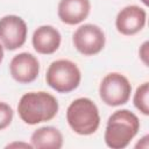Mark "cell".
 <instances>
[{"mask_svg": "<svg viewBox=\"0 0 149 149\" xmlns=\"http://www.w3.org/2000/svg\"><path fill=\"white\" fill-rule=\"evenodd\" d=\"M9 72L15 81L20 84H29L37 78L40 63L33 54L20 52L12 58L9 63Z\"/></svg>", "mask_w": 149, "mask_h": 149, "instance_id": "cell-8", "label": "cell"}, {"mask_svg": "<svg viewBox=\"0 0 149 149\" xmlns=\"http://www.w3.org/2000/svg\"><path fill=\"white\" fill-rule=\"evenodd\" d=\"M3 47H2V44L0 43V64H1V62H2V59H3Z\"/></svg>", "mask_w": 149, "mask_h": 149, "instance_id": "cell-18", "label": "cell"}, {"mask_svg": "<svg viewBox=\"0 0 149 149\" xmlns=\"http://www.w3.org/2000/svg\"><path fill=\"white\" fill-rule=\"evenodd\" d=\"M61 33L55 27L49 24L41 26L35 29L31 37V43L35 51L42 55H51L56 52L61 45Z\"/></svg>", "mask_w": 149, "mask_h": 149, "instance_id": "cell-11", "label": "cell"}, {"mask_svg": "<svg viewBox=\"0 0 149 149\" xmlns=\"http://www.w3.org/2000/svg\"><path fill=\"white\" fill-rule=\"evenodd\" d=\"M59 109L57 99L44 91L24 93L17 105L20 119L27 125H37L52 120Z\"/></svg>", "mask_w": 149, "mask_h": 149, "instance_id": "cell-1", "label": "cell"}, {"mask_svg": "<svg viewBox=\"0 0 149 149\" xmlns=\"http://www.w3.org/2000/svg\"><path fill=\"white\" fill-rule=\"evenodd\" d=\"M72 42L78 52L84 56H93L104 49L106 37L99 26L86 23L76 29L72 35Z\"/></svg>", "mask_w": 149, "mask_h": 149, "instance_id": "cell-6", "label": "cell"}, {"mask_svg": "<svg viewBox=\"0 0 149 149\" xmlns=\"http://www.w3.org/2000/svg\"><path fill=\"white\" fill-rule=\"evenodd\" d=\"M28 28L24 20L17 15H5L0 19V43L7 50L21 48L27 40Z\"/></svg>", "mask_w": 149, "mask_h": 149, "instance_id": "cell-7", "label": "cell"}, {"mask_svg": "<svg viewBox=\"0 0 149 149\" xmlns=\"http://www.w3.org/2000/svg\"><path fill=\"white\" fill-rule=\"evenodd\" d=\"M66 121L76 134L91 135L97 132L100 125L99 109L91 99L78 98L69 105Z\"/></svg>", "mask_w": 149, "mask_h": 149, "instance_id": "cell-3", "label": "cell"}, {"mask_svg": "<svg viewBox=\"0 0 149 149\" xmlns=\"http://www.w3.org/2000/svg\"><path fill=\"white\" fill-rule=\"evenodd\" d=\"M148 139H149V136H148V135H146L144 137H142V139H141V140H142V141H141V143L139 142V143L136 144V148H139V147H140V148H144V149H147V148L149 147V144H148Z\"/></svg>", "mask_w": 149, "mask_h": 149, "instance_id": "cell-16", "label": "cell"}, {"mask_svg": "<svg viewBox=\"0 0 149 149\" xmlns=\"http://www.w3.org/2000/svg\"><path fill=\"white\" fill-rule=\"evenodd\" d=\"M134 106L144 115L149 114V83L146 81L141 84L135 93H134V99H133Z\"/></svg>", "mask_w": 149, "mask_h": 149, "instance_id": "cell-13", "label": "cell"}, {"mask_svg": "<svg viewBox=\"0 0 149 149\" xmlns=\"http://www.w3.org/2000/svg\"><path fill=\"white\" fill-rule=\"evenodd\" d=\"M90 0H61L57 8L59 20L69 26L83 22L90 14Z\"/></svg>", "mask_w": 149, "mask_h": 149, "instance_id": "cell-10", "label": "cell"}, {"mask_svg": "<svg viewBox=\"0 0 149 149\" xmlns=\"http://www.w3.org/2000/svg\"><path fill=\"white\" fill-rule=\"evenodd\" d=\"M147 13L143 8L136 5L123 7L115 17L116 30L126 36L137 34L146 26Z\"/></svg>", "mask_w": 149, "mask_h": 149, "instance_id": "cell-9", "label": "cell"}, {"mask_svg": "<svg viewBox=\"0 0 149 149\" xmlns=\"http://www.w3.org/2000/svg\"><path fill=\"white\" fill-rule=\"evenodd\" d=\"M26 147V148H33V146L31 144H28V143H17V142H15V143H12V144H8L7 146V148H9V147Z\"/></svg>", "mask_w": 149, "mask_h": 149, "instance_id": "cell-17", "label": "cell"}, {"mask_svg": "<svg viewBox=\"0 0 149 149\" xmlns=\"http://www.w3.org/2000/svg\"><path fill=\"white\" fill-rule=\"evenodd\" d=\"M140 129V120L129 109L115 111L107 120L104 140L112 149H123L136 136Z\"/></svg>", "mask_w": 149, "mask_h": 149, "instance_id": "cell-2", "label": "cell"}, {"mask_svg": "<svg viewBox=\"0 0 149 149\" xmlns=\"http://www.w3.org/2000/svg\"><path fill=\"white\" fill-rule=\"evenodd\" d=\"M30 144L36 149H61L63 147V135L56 127H41L31 134Z\"/></svg>", "mask_w": 149, "mask_h": 149, "instance_id": "cell-12", "label": "cell"}, {"mask_svg": "<svg viewBox=\"0 0 149 149\" xmlns=\"http://www.w3.org/2000/svg\"><path fill=\"white\" fill-rule=\"evenodd\" d=\"M13 120V109L12 107L0 101V130L7 128Z\"/></svg>", "mask_w": 149, "mask_h": 149, "instance_id": "cell-14", "label": "cell"}, {"mask_svg": "<svg viewBox=\"0 0 149 149\" xmlns=\"http://www.w3.org/2000/svg\"><path fill=\"white\" fill-rule=\"evenodd\" d=\"M81 80V73L76 63L69 59L54 61L45 73L47 84L59 93L74 91Z\"/></svg>", "mask_w": 149, "mask_h": 149, "instance_id": "cell-4", "label": "cell"}, {"mask_svg": "<svg viewBox=\"0 0 149 149\" xmlns=\"http://www.w3.org/2000/svg\"><path fill=\"white\" fill-rule=\"evenodd\" d=\"M132 93V85L127 77L119 72L106 74L99 85V95L107 106L125 105Z\"/></svg>", "mask_w": 149, "mask_h": 149, "instance_id": "cell-5", "label": "cell"}, {"mask_svg": "<svg viewBox=\"0 0 149 149\" xmlns=\"http://www.w3.org/2000/svg\"><path fill=\"white\" fill-rule=\"evenodd\" d=\"M141 1H142V2H143V3H144V5H146V6H147V5H148V0H141Z\"/></svg>", "mask_w": 149, "mask_h": 149, "instance_id": "cell-19", "label": "cell"}, {"mask_svg": "<svg viewBox=\"0 0 149 149\" xmlns=\"http://www.w3.org/2000/svg\"><path fill=\"white\" fill-rule=\"evenodd\" d=\"M139 54H140V58L142 59V62L146 65H148V61H147V58H148V42H144L141 45V48L139 50Z\"/></svg>", "mask_w": 149, "mask_h": 149, "instance_id": "cell-15", "label": "cell"}]
</instances>
